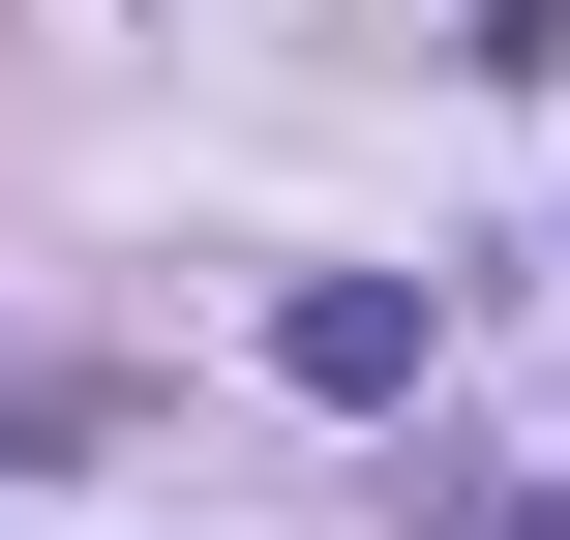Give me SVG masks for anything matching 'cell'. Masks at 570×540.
Masks as SVG:
<instances>
[{"label": "cell", "instance_id": "obj_1", "mask_svg": "<svg viewBox=\"0 0 570 540\" xmlns=\"http://www.w3.org/2000/svg\"><path fill=\"white\" fill-rule=\"evenodd\" d=\"M271 391L391 421V391H421V271H301V301H271Z\"/></svg>", "mask_w": 570, "mask_h": 540}, {"label": "cell", "instance_id": "obj_2", "mask_svg": "<svg viewBox=\"0 0 570 540\" xmlns=\"http://www.w3.org/2000/svg\"><path fill=\"white\" fill-rule=\"evenodd\" d=\"M451 60L481 90H570V0H451Z\"/></svg>", "mask_w": 570, "mask_h": 540}, {"label": "cell", "instance_id": "obj_3", "mask_svg": "<svg viewBox=\"0 0 570 540\" xmlns=\"http://www.w3.org/2000/svg\"><path fill=\"white\" fill-rule=\"evenodd\" d=\"M481 540H570V511H481Z\"/></svg>", "mask_w": 570, "mask_h": 540}]
</instances>
